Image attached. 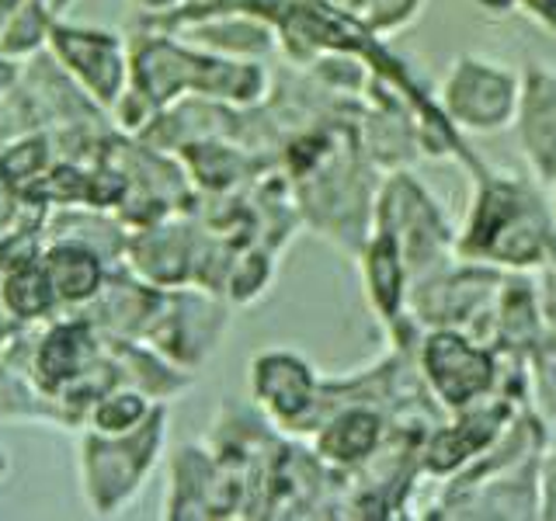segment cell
<instances>
[{"label": "cell", "instance_id": "obj_12", "mask_svg": "<svg viewBox=\"0 0 556 521\" xmlns=\"http://www.w3.org/2000/svg\"><path fill=\"white\" fill-rule=\"evenodd\" d=\"M425 0H362V22L379 35H393L421 17Z\"/></svg>", "mask_w": 556, "mask_h": 521}, {"label": "cell", "instance_id": "obj_4", "mask_svg": "<svg viewBox=\"0 0 556 521\" xmlns=\"http://www.w3.org/2000/svg\"><path fill=\"white\" fill-rule=\"evenodd\" d=\"M414 361L428 396L442 414L483 404L501 390V358L491 344L456 327H431L417 334Z\"/></svg>", "mask_w": 556, "mask_h": 521}, {"label": "cell", "instance_id": "obj_14", "mask_svg": "<svg viewBox=\"0 0 556 521\" xmlns=\"http://www.w3.org/2000/svg\"><path fill=\"white\" fill-rule=\"evenodd\" d=\"M549 195H553V208H556V181L549 185Z\"/></svg>", "mask_w": 556, "mask_h": 521}, {"label": "cell", "instance_id": "obj_11", "mask_svg": "<svg viewBox=\"0 0 556 521\" xmlns=\"http://www.w3.org/2000/svg\"><path fill=\"white\" fill-rule=\"evenodd\" d=\"M480 14L494 17V22H508L521 17L535 28L556 35V0H469Z\"/></svg>", "mask_w": 556, "mask_h": 521}, {"label": "cell", "instance_id": "obj_9", "mask_svg": "<svg viewBox=\"0 0 556 521\" xmlns=\"http://www.w3.org/2000/svg\"><path fill=\"white\" fill-rule=\"evenodd\" d=\"M320 459L338 469H358L382 448L390 434V414L376 404H341L317 424Z\"/></svg>", "mask_w": 556, "mask_h": 521}, {"label": "cell", "instance_id": "obj_5", "mask_svg": "<svg viewBox=\"0 0 556 521\" xmlns=\"http://www.w3.org/2000/svg\"><path fill=\"white\" fill-rule=\"evenodd\" d=\"M504 271L480 265V260L448 257L439 268L410 282V320L417 330L431 327H456L486 344L494 300Z\"/></svg>", "mask_w": 556, "mask_h": 521}, {"label": "cell", "instance_id": "obj_13", "mask_svg": "<svg viewBox=\"0 0 556 521\" xmlns=\"http://www.w3.org/2000/svg\"><path fill=\"white\" fill-rule=\"evenodd\" d=\"M539 518L556 521V428L543 448V469H539Z\"/></svg>", "mask_w": 556, "mask_h": 521}, {"label": "cell", "instance_id": "obj_7", "mask_svg": "<svg viewBox=\"0 0 556 521\" xmlns=\"http://www.w3.org/2000/svg\"><path fill=\"white\" fill-rule=\"evenodd\" d=\"M511 129L521 164L535 181L549 188L556 181V66L543 60H529L521 66Z\"/></svg>", "mask_w": 556, "mask_h": 521}, {"label": "cell", "instance_id": "obj_2", "mask_svg": "<svg viewBox=\"0 0 556 521\" xmlns=\"http://www.w3.org/2000/svg\"><path fill=\"white\" fill-rule=\"evenodd\" d=\"M372 226L393 233L407 257L410 282L439 268L442 260L456 257V223L439 195L410 167H393L382 174L372 205Z\"/></svg>", "mask_w": 556, "mask_h": 521}, {"label": "cell", "instance_id": "obj_6", "mask_svg": "<svg viewBox=\"0 0 556 521\" xmlns=\"http://www.w3.org/2000/svg\"><path fill=\"white\" fill-rule=\"evenodd\" d=\"M521 407H532V404L494 393L491 399H483V404L445 414L442 421H434L428 428L421 442V476L434 483L452 480L459 469H466L497 442V434L511 424V417Z\"/></svg>", "mask_w": 556, "mask_h": 521}, {"label": "cell", "instance_id": "obj_1", "mask_svg": "<svg viewBox=\"0 0 556 521\" xmlns=\"http://www.w3.org/2000/svg\"><path fill=\"white\" fill-rule=\"evenodd\" d=\"M456 257L497 271L539 275L556 265V208L543 181L521 167L480 161L469 170V205L456 226Z\"/></svg>", "mask_w": 556, "mask_h": 521}, {"label": "cell", "instance_id": "obj_10", "mask_svg": "<svg viewBox=\"0 0 556 521\" xmlns=\"http://www.w3.org/2000/svg\"><path fill=\"white\" fill-rule=\"evenodd\" d=\"M529 396L535 414L549 428H556V334H549V330L539 338L529 355Z\"/></svg>", "mask_w": 556, "mask_h": 521}, {"label": "cell", "instance_id": "obj_8", "mask_svg": "<svg viewBox=\"0 0 556 521\" xmlns=\"http://www.w3.org/2000/svg\"><path fill=\"white\" fill-rule=\"evenodd\" d=\"M320 386L300 355L268 352L254 361V396L282 424H300L303 417L320 410Z\"/></svg>", "mask_w": 556, "mask_h": 521}, {"label": "cell", "instance_id": "obj_3", "mask_svg": "<svg viewBox=\"0 0 556 521\" xmlns=\"http://www.w3.org/2000/svg\"><path fill=\"white\" fill-rule=\"evenodd\" d=\"M521 69L486 52H459L434 87V101L459 136H497L511 129Z\"/></svg>", "mask_w": 556, "mask_h": 521}]
</instances>
